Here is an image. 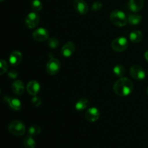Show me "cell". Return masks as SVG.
I'll return each mask as SVG.
<instances>
[{
    "label": "cell",
    "mask_w": 148,
    "mask_h": 148,
    "mask_svg": "<svg viewBox=\"0 0 148 148\" xmlns=\"http://www.w3.org/2000/svg\"><path fill=\"white\" fill-rule=\"evenodd\" d=\"M133 89V82L127 77H121L114 85V92L120 97H126L130 95Z\"/></svg>",
    "instance_id": "6da1fadb"
},
{
    "label": "cell",
    "mask_w": 148,
    "mask_h": 148,
    "mask_svg": "<svg viewBox=\"0 0 148 148\" xmlns=\"http://www.w3.org/2000/svg\"><path fill=\"white\" fill-rule=\"evenodd\" d=\"M110 19L113 24L118 27H123L128 23L126 14L122 11L118 10H114L111 13Z\"/></svg>",
    "instance_id": "7a4b0ae2"
},
{
    "label": "cell",
    "mask_w": 148,
    "mask_h": 148,
    "mask_svg": "<svg viewBox=\"0 0 148 148\" xmlns=\"http://www.w3.org/2000/svg\"><path fill=\"white\" fill-rule=\"evenodd\" d=\"M8 131L12 135L20 137L25 132V126L21 121L14 120L9 124Z\"/></svg>",
    "instance_id": "3957f363"
},
{
    "label": "cell",
    "mask_w": 148,
    "mask_h": 148,
    "mask_svg": "<svg viewBox=\"0 0 148 148\" xmlns=\"http://www.w3.org/2000/svg\"><path fill=\"white\" fill-rule=\"evenodd\" d=\"M129 42L124 37H119L114 39L111 43V48L113 50L117 52L124 51L128 48Z\"/></svg>",
    "instance_id": "277c9868"
},
{
    "label": "cell",
    "mask_w": 148,
    "mask_h": 148,
    "mask_svg": "<svg viewBox=\"0 0 148 148\" xmlns=\"http://www.w3.org/2000/svg\"><path fill=\"white\" fill-rule=\"evenodd\" d=\"M61 64L59 61L55 58H51L46 64V72L50 75H55L59 72Z\"/></svg>",
    "instance_id": "5b68a950"
},
{
    "label": "cell",
    "mask_w": 148,
    "mask_h": 148,
    "mask_svg": "<svg viewBox=\"0 0 148 148\" xmlns=\"http://www.w3.org/2000/svg\"><path fill=\"white\" fill-rule=\"evenodd\" d=\"M130 75L136 80H143L145 77V72L140 65H133L130 68Z\"/></svg>",
    "instance_id": "8992f818"
},
{
    "label": "cell",
    "mask_w": 148,
    "mask_h": 148,
    "mask_svg": "<svg viewBox=\"0 0 148 148\" xmlns=\"http://www.w3.org/2000/svg\"><path fill=\"white\" fill-rule=\"evenodd\" d=\"M39 21H40V17H39L38 14L36 12H33L27 14L25 23V25L28 28L32 29L36 27L38 25Z\"/></svg>",
    "instance_id": "52a82bcc"
},
{
    "label": "cell",
    "mask_w": 148,
    "mask_h": 148,
    "mask_svg": "<svg viewBox=\"0 0 148 148\" xmlns=\"http://www.w3.org/2000/svg\"><path fill=\"white\" fill-rule=\"evenodd\" d=\"M49 37V33L46 29L40 27L33 33V38L35 40L38 42H43L48 40Z\"/></svg>",
    "instance_id": "ba28073f"
},
{
    "label": "cell",
    "mask_w": 148,
    "mask_h": 148,
    "mask_svg": "<svg viewBox=\"0 0 148 148\" xmlns=\"http://www.w3.org/2000/svg\"><path fill=\"white\" fill-rule=\"evenodd\" d=\"M73 7L75 11L80 14H85L88 13V6L84 0H75L73 2Z\"/></svg>",
    "instance_id": "9c48e42d"
},
{
    "label": "cell",
    "mask_w": 148,
    "mask_h": 148,
    "mask_svg": "<svg viewBox=\"0 0 148 148\" xmlns=\"http://www.w3.org/2000/svg\"><path fill=\"white\" fill-rule=\"evenodd\" d=\"M100 117V111L95 107H92L87 110L85 113V118L90 122H95Z\"/></svg>",
    "instance_id": "30bf717a"
},
{
    "label": "cell",
    "mask_w": 148,
    "mask_h": 148,
    "mask_svg": "<svg viewBox=\"0 0 148 148\" xmlns=\"http://www.w3.org/2000/svg\"><path fill=\"white\" fill-rule=\"evenodd\" d=\"M4 100L12 110L20 111L21 109V102L17 98H12V97L10 96H5L4 98Z\"/></svg>",
    "instance_id": "8fae6325"
},
{
    "label": "cell",
    "mask_w": 148,
    "mask_h": 148,
    "mask_svg": "<svg viewBox=\"0 0 148 148\" xmlns=\"http://www.w3.org/2000/svg\"><path fill=\"white\" fill-rule=\"evenodd\" d=\"M75 45L72 42H67L64 45L62 49V53L66 58H69L75 53Z\"/></svg>",
    "instance_id": "7c38bea8"
},
{
    "label": "cell",
    "mask_w": 148,
    "mask_h": 148,
    "mask_svg": "<svg viewBox=\"0 0 148 148\" xmlns=\"http://www.w3.org/2000/svg\"><path fill=\"white\" fill-rule=\"evenodd\" d=\"M26 89H27V92H28L30 95L35 96V95H37V94L38 93L39 91H40V84L36 80L30 81V82H29L28 83H27Z\"/></svg>",
    "instance_id": "4fadbf2b"
},
{
    "label": "cell",
    "mask_w": 148,
    "mask_h": 148,
    "mask_svg": "<svg viewBox=\"0 0 148 148\" xmlns=\"http://www.w3.org/2000/svg\"><path fill=\"white\" fill-rule=\"evenodd\" d=\"M22 59H23V55L21 52L19 51H14L10 54V58H9V62L12 66H17L20 64Z\"/></svg>",
    "instance_id": "5bb4252c"
},
{
    "label": "cell",
    "mask_w": 148,
    "mask_h": 148,
    "mask_svg": "<svg viewBox=\"0 0 148 148\" xmlns=\"http://www.w3.org/2000/svg\"><path fill=\"white\" fill-rule=\"evenodd\" d=\"M12 90L15 95H21L25 90L24 84L20 80H15L12 85Z\"/></svg>",
    "instance_id": "9a60e30c"
},
{
    "label": "cell",
    "mask_w": 148,
    "mask_h": 148,
    "mask_svg": "<svg viewBox=\"0 0 148 148\" xmlns=\"http://www.w3.org/2000/svg\"><path fill=\"white\" fill-rule=\"evenodd\" d=\"M143 6H144L143 0H130L129 2V7L130 10L134 12H140L143 9Z\"/></svg>",
    "instance_id": "2e32d148"
},
{
    "label": "cell",
    "mask_w": 148,
    "mask_h": 148,
    "mask_svg": "<svg viewBox=\"0 0 148 148\" xmlns=\"http://www.w3.org/2000/svg\"><path fill=\"white\" fill-rule=\"evenodd\" d=\"M143 37H144V36H143V33L140 30H134L130 35V40L134 43H140V41H142Z\"/></svg>",
    "instance_id": "e0dca14e"
},
{
    "label": "cell",
    "mask_w": 148,
    "mask_h": 148,
    "mask_svg": "<svg viewBox=\"0 0 148 148\" xmlns=\"http://www.w3.org/2000/svg\"><path fill=\"white\" fill-rule=\"evenodd\" d=\"M88 105H89V101H88V98H82L76 103V104H75V108L77 111H82V110L88 108Z\"/></svg>",
    "instance_id": "ac0fdd59"
},
{
    "label": "cell",
    "mask_w": 148,
    "mask_h": 148,
    "mask_svg": "<svg viewBox=\"0 0 148 148\" xmlns=\"http://www.w3.org/2000/svg\"><path fill=\"white\" fill-rule=\"evenodd\" d=\"M142 19H143L142 16L140 14H131L127 18V21L130 25H138L141 23Z\"/></svg>",
    "instance_id": "d6986e66"
},
{
    "label": "cell",
    "mask_w": 148,
    "mask_h": 148,
    "mask_svg": "<svg viewBox=\"0 0 148 148\" xmlns=\"http://www.w3.org/2000/svg\"><path fill=\"white\" fill-rule=\"evenodd\" d=\"M23 145L25 148H35L36 147V141L33 137L28 135L27 137H25L23 140Z\"/></svg>",
    "instance_id": "ffe728a7"
},
{
    "label": "cell",
    "mask_w": 148,
    "mask_h": 148,
    "mask_svg": "<svg viewBox=\"0 0 148 148\" xmlns=\"http://www.w3.org/2000/svg\"><path fill=\"white\" fill-rule=\"evenodd\" d=\"M113 72H114V75L116 76L120 77H123L124 75H125L126 69L124 66L121 64H116L113 69Z\"/></svg>",
    "instance_id": "44dd1931"
},
{
    "label": "cell",
    "mask_w": 148,
    "mask_h": 148,
    "mask_svg": "<svg viewBox=\"0 0 148 148\" xmlns=\"http://www.w3.org/2000/svg\"><path fill=\"white\" fill-rule=\"evenodd\" d=\"M40 132H41V129L38 125L30 126L28 129V135L31 136V137L37 136L40 134Z\"/></svg>",
    "instance_id": "7402d4cb"
},
{
    "label": "cell",
    "mask_w": 148,
    "mask_h": 148,
    "mask_svg": "<svg viewBox=\"0 0 148 148\" xmlns=\"http://www.w3.org/2000/svg\"><path fill=\"white\" fill-rule=\"evenodd\" d=\"M43 4L40 0H33L31 2V8L34 12H39L42 10Z\"/></svg>",
    "instance_id": "603a6c76"
},
{
    "label": "cell",
    "mask_w": 148,
    "mask_h": 148,
    "mask_svg": "<svg viewBox=\"0 0 148 148\" xmlns=\"http://www.w3.org/2000/svg\"><path fill=\"white\" fill-rule=\"evenodd\" d=\"M8 64L4 59H0V75H2L8 70Z\"/></svg>",
    "instance_id": "cb8c5ba5"
},
{
    "label": "cell",
    "mask_w": 148,
    "mask_h": 148,
    "mask_svg": "<svg viewBox=\"0 0 148 148\" xmlns=\"http://www.w3.org/2000/svg\"><path fill=\"white\" fill-rule=\"evenodd\" d=\"M59 44V42L57 38H51L48 40V45L50 48L51 49H56V47H58Z\"/></svg>",
    "instance_id": "d4e9b609"
},
{
    "label": "cell",
    "mask_w": 148,
    "mask_h": 148,
    "mask_svg": "<svg viewBox=\"0 0 148 148\" xmlns=\"http://www.w3.org/2000/svg\"><path fill=\"white\" fill-rule=\"evenodd\" d=\"M31 102L32 104H33L34 106L38 107L41 104V99H40L38 96H37V95H35V96H33V98H32Z\"/></svg>",
    "instance_id": "484cf974"
},
{
    "label": "cell",
    "mask_w": 148,
    "mask_h": 148,
    "mask_svg": "<svg viewBox=\"0 0 148 148\" xmlns=\"http://www.w3.org/2000/svg\"><path fill=\"white\" fill-rule=\"evenodd\" d=\"M102 7V4L100 1H95L92 5V10L93 11H98Z\"/></svg>",
    "instance_id": "4316f807"
},
{
    "label": "cell",
    "mask_w": 148,
    "mask_h": 148,
    "mask_svg": "<svg viewBox=\"0 0 148 148\" xmlns=\"http://www.w3.org/2000/svg\"><path fill=\"white\" fill-rule=\"evenodd\" d=\"M17 75H17V72H16L15 70H13V69L8 72V76L12 78V79H15L17 77Z\"/></svg>",
    "instance_id": "83f0119b"
},
{
    "label": "cell",
    "mask_w": 148,
    "mask_h": 148,
    "mask_svg": "<svg viewBox=\"0 0 148 148\" xmlns=\"http://www.w3.org/2000/svg\"><path fill=\"white\" fill-rule=\"evenodd\" d=\"M145 58L146 61L148 62V50L145 53Z\"/></svg>",
    "instance_id": "f1b7e54d"
},
{
    "label": "cell",
    "mask_w": 148,
    "mask_h": 148,
    "mask_svg": "<svg viewBox=\"0 0 148 148\" xmlns=\"http://www.w3.org/2000/svg\"><path fill=\"white\" fill-rule=\"evenodd\" d=\"M147 95H148V88H147Z\"/></svg>",
    "instance_id": "f546056e"
},
{
    "label": "cell",
    "mask_w": 148,
    "mask_h": 148,
    "mask_svg": "<svg viewBox=\"0 0 148 148\" xmlns=\"http://www.w3.org/2000/svg\"><path fill=\"white\" fill-rule=\"evenodd\" d=\"M4 1V0H0V2H1V1Z\"/></svg>",
    "instance_id": "4dcf8cb0"
},
{
    "label": "cell",
    "mask_w": 148,
    "mask_h": 148,
    "mask_svg": "<svg viewBox=\"0 0 148 148\" xmlns=\"http://www.w3.org/2000/svg\"><path fill=\"white\" fill-rule=\"evenodd\" d=\"M0 93H1V90H0Z\"/></svg>",
    "instance_id": "1f68e13d"
},
{
    "label": "cell",
    "mask_w": 148,
    "mask_h": 148,
    "mask_svg": "<svg viewBox=\"0 0 148 148\" xmlns=\"http://www.w3.org/2000/svg\"><path fill=\"white\" fill-rule=\"evenodd\" d=\"M147 74H148V70H147Z\"/></svg>",
    "instance_id": "d6a6232c"
}]
</instances>
